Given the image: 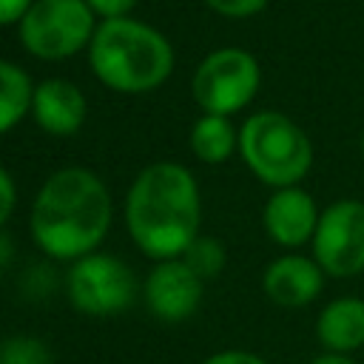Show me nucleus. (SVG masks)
<instances>
[{"label":"nucleus","mask_w":364,"mask_h":364,"mask_svg":"<svg viewBox=\"0 0 364 364\" xmlns=\"http://www.w3.org/2000/svg\"><path fill=\"white\" fill-rule=\"evenodd\" d=\"M34 88L23 68L0 60V134L9 131L31 105Z\"/></svg>","instance_id":"2eb2a0df"},{"label":"nucleus","mask_w":364,"mask_h":364,"mask_svg":"<svg viewBox=\"0 0 364 364\" xmlns=\"http://www.w3.org/2000/svg\"><path fill=\"white\" fill-rule=\"evenodd\" d=\"M313 259L333 279L364 270V202L338 199L321 210L313 233Z\"/></svg>","instance_id":"6e6552de"},{"label":"nucleus","mask_w":364,"mask_h":364,"mask_svg":"<svg viewBox=\"0 0 364 364\" xmlns=\"http://www.w3.org/2000/svg\"><path fill=\"white\" fill-rule=\"evenodd\" d=\"M321 287H324V270L316 264V259H307L299 253L273 259L262 276L264 296L273 304L290 307V310L307 307L310 301H316Z\"/></svg>","instance_id":"9d476101"},{"label":"nucleus","mask_w":364,"mask_h":364,"mask_svg":"<svg viewBox=\"0 0 364 364\" xmlns=\"http://www.w3.org/2000/svg\"><path fill=\"white\" fill-rule=\"evenodd\" d=\"M199 213V191L191 171L173 162L145 168L125 199L128 233L156 262L179 259L188 250L196 239Z\"/></svg>","instance_id":"f257e3e1"},{"label":"nucleus","mask_w":364,"mask_h":364,"mask_svg":"<svg viewBox=\"0 0 364 364\" xmlns=\"http://www.w3.org/2000/svg\"><path fill=\"white\" fill-rule=\"evenodd\" d=\"M91 11L102 14L105 20H117V17H125V11H131L136 6V0H85Z\"/></svg>","instance_id":"6ab92c4d"},{"label":"nucleus","mask_w":364,"mask_h":364,"mask_svg":"<svg viewBox=\"0 0 364 364\" xmlns=\"http://www.w3.org/2000/svg\"><path fill=\"white\" fill-rule=\"evenodd\" d=\"M310 364H355L353 361V355H336V353H321V355H316Z\"/></svg>","instance_id":"5701e85b"},{"label":"nucleus","mask_w":364,"mask_h":364,"mask_svg":"<svg viewBox=\"0 0 364 364\" xmlns=\"http://www.w3.org/2000/svg\"><path fill=\"white\" fill-rule=\"evenodd\" d=\"M31 9V0H0V23H17Z\"/></svg>","instance_id":"4be33fe9"},{"label":"nucleus","mask_w":364,"mask_h":364,"mask_svg":"<svg viewBox=\"0 0 364 364\" xmlns=\"http://www.w3.org/2000/svg\"><path fill=\"white\" fill-rule=\"evenodd\" d=\"M239 151L247 168L273 188H296L313 165L307 134L279 111L253 114L239 131Z\"/></svg>","instance_id":"20e7f679"},{"label":"nucleus","mask_w":364,"mask_h":364,"mask_svg":"<svg viewBox=\"0 0 364 364\" xmlns=\"http://www.w3.org/2000/svg\"><path fill=\"white\" fill-rule=\"evenodd\" d=\"M202 364H267V361L250 350H222V353H213L210 358H205Z\"/></svg>","instance_id":"aec40b11"},{"label":"nucleus","mask_w":364,"mask_h":364,"mask_svg":"<svg viewBox=\"0 0 364 364\" xmlns=\"http://www.w3.org/2000/svg\"><path fill=\"white\" fill-rule=\"evenodd\" d=\"M9 262H11V242L0 233V273L6 270V264H9Z\"/></svg>","instance_id":"b1692460"},{"label":"nucleus","mask_w":364,"mask_h":364,"mask_svg":"<svg viewBox=\"0 0 364 364\" xmlns=\"http://www.w3.org/2000/svg\"><path fill=\"white\" fill-rule=\"evenodd\" d=\"M91 68L114 91L139 94L156 88L173 68L168 40L136 20L117 17L97 26L91 37Z\"/></svg>","instance_id":"7ed1b4c3"},{"label":"nucleus","mask_w":364,"mask_h":364,"mask_svg":"<svg viewBox=\"0 0 364 364\" xmlns=\"http://www.w3.org/2000/svg\"><path fill=\"white\" fill-rule=\"evenodd\" d=\"M316 338L324 353L350 355L364 347V299L341 296L321 307L316 318Z\"/></svg>","instance_id":"f8f14e48"},{"label":"nucleus","mask_w":364,"mask_h":364,"mask_svg":"<svg viewBox=\"0 0 364 364\" xmlns=\"http://www.w3.org/2000/svg\"><path fill=\"white\" fill-rule=\"evenodd\" d=\"M34 119L43 131L65 136L74 134L85 119V100L77 85L65 80H46L34 88L31 97Z\"/></svg>","instance_id":"ddd939ff"},{"label":"nucleus","mask_w":364,"mask_h":364,"mask_svg":"<svg viewBox=\"0 0 364 364\" xmlns=\"http://www.w3.org/2000/svg\"><path fill=\"white\" fill-rule=\"evenodd\" d=\"M68 299L85 316H117L131 307L136 279L131 267L108 253H88L68 270Z\"/></svg>","instance_id":"423d86ee"},{"label":"nucleus","mask_w":364,"mask_h":364,"mask_svg":"<svg viewBox=\"0 0 364 364\" xmlns=\"http://www.w3.org/2000/svg\"><path fill=\"white\" fill-rule=\"evenodd\" d=\"M256 88L259 65L242 48H219L208 54L193 74V97L213 117H228L245 108Z\"/></svg>","instance_id":"0eeeda50"},{"label":"nucleus","mask_w":364,"mask_h":364,"mask_svg":"<svg viewBox=\"0 0 364 364\" xmlns=\"http://www.w3.org/2000/svg\"><path fill=\"white\" fill-rule=\"evenodd\" d=\"M202 301V279L182 262H159L145 279V304L162 321H182Z\"/></svg>","instance_id":"1a4fd4ad"},{"label":"nucleus","mask_w":364,"mask_h":364,"mask_svg":"<svg viewBox=\"0 0 364 364\" xmlns=\"http://www.w3.org/2000/svg\"><path fill=\"white\" fill-rule=\"evenodd\" d=\"M14 199H17L14 182H11V176L0 168V225L9 219V213H11V208H14Z\"/></svg>","instance_id":"412c9836"},{"label":"nucleus","mask_w":364,"mask_h":364,"mask_svg":"<svg viewBox=\"0 0 364 364\" xmlns=\"http://www.w3.org/2000/svg\"><path fill=\"white\" fill-rule=\"evenodd\" d=\"M236 142H239V136H236V131H233L228 117L208 114L191 131V148L205 162H225Z\"/></svg>","instance_id":"4468645a"},{"label":"nucleus","mask_w":364,"mask_h":364,"mask_svg":"<svg viewBox=\"0 0 364 364\" xmlns=\"http://www.w3.org/2000/svg\"><path fill=\"white\" fill-rule=\"evenodd\" d=\"M361 151H364V134H361Z\"/></svg>","instance_id":"393cba45"},{"label":"nucleus","mask_w":364,"mask_h":364,"mask_svg":"<svg viewBox=\"0 0 364 364\" xmlns=\"http://www.w3.org/2000/svg\"><path fill=\"white\" fill-rule=\"evenodd\" d=\"M111 196L85 168L57 171L31 208V236L51 259H82L108 233Z\"/></svg>","instance_id":"f03ea898"},{"label":"nucleus","mask_w":364,"mask_h":364,"mask_svg":"<svg viewBox=\"0 0 364 364\" xmlns=\"http://www.w3.org/2000/svg\"><path fill=\"white\" fill-rule=\"evenodd\" d=\"M0 364H48V347L28 336H14L0 344Z\"/></svg>","instance_id":"f3484780"},{"label":"nucleus","mask_w":364,"mask_h":364,"mask_svg":"<svg viewBox=\"0 0 364 364\" xmlns=\"http://www.w3.org/2000/svg\"><path fill=\"white\" fill-rule=\"evenodd\" d=\"M94 31L85 0H34L20 23L23 46L43 60H63L80 51Z\"/></svg>","instance_id":"39448f33"},{"label":"nucleus","mask_w":364,"mask_h":364,"mask_svg":"<svg viewBox=\"0 0 364 364\" xmlns=\"http://www.w3.org/2000/svg\"><path fill=\"white\" fill-rule=\"evenodd\" d=\"M316 202L301 188H282L276 191L264 205V230L267 236L282 247H299L307 239L313 242L316 225H318Z\"/></svg>","instance_id":"9b49d317"},{"label":"nucleus","mask_w":364,"mask_h":364,"mask_svg":"<svg viewBox=\"0 0 364 364\" xmlns=\"http://www.w3.org/2000/svg\"><path fill=\"white\" fill-rule=\"evenodd\" d=\"M205 3L228 17H250V14L262 11L267 0H205Z\"/></svg>","instance_id":"a211bd4d"},{"label":"nucleus","mask_w":364,"mask_h":364,"mask_svg":"<svg viewBox=\"0 0 364 364\" xmlns=\"http://www.w3.org/2000/svg\"><path fill=\"white\" fill-rule=\"evenodd\" d=\"M182 262L205 282V279H213L216 273H222V267H225V247L213 236H196L188 245V250L182 253Z\"/></svg>","instance_id":"dca6fc26"}]
</instances>
